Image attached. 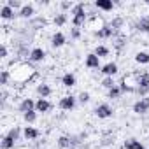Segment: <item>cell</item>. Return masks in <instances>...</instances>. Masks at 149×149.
Segmentation results:
<instances>
[{
	"instance_id": "6da1fadb",
	"label": "cell",
	"mask_w": 149,
	"mask_h": 149,
	"mask_svg": "<svg viewBox=\"0 0 149 149\" xmlns=\"http://www.w3.org/2000/svg\"><path fill=\"white\" fill-rule=\"evenodd\" d=\"M7 70L11 74L13 83H18V84H26L37 77V70L32 65H28L26 61H14V63H11V67Z\"/></svg>"
},
{
	"instance_id": "7a4b0ae2",
	"label": "cell",
	"mask_w": 149,
	"mask_h": 149,
	"mask_svg": "<svg viewBox=\"0 0 149 149\" xmlns=\"http://www.w3.org/2000/svg\"><path fill=\"white\" fill-rule=\"evenodd\" d=\"M121 88L123 93H135L137 88H139V83H137V74L130 72V74H125L121 77V83L118 84Z\"/></svg>"
},
{
	"instance_id": "3957f363",
	"label": "cell",
	"mask_w": 149,
	"mask_h": 149,
	"mask_svg": "<svg viewBox=\"0 0 149 149\" xmlns=\"http://www.w3.org/2000/svg\"><path fill=\"white\" fill-rule=\"evenodd\" d=\"M19 133H21V128L19 126L11 128L9 133L2 139V149H14L16 147V140L19 139Z\"/></svg>"
},
{
	"instance_id": "277c9868",
	"label": "cell",
	"mask_w": 149,
	"mask_h": 149,
	"mask_svg": "<svg viewBox=\"0 0 149 149\" xmlns=\"http://www.w3.org/2000/svg\"><path fill=\"white\" fill-rule=\"evenodd\" d=\"M86 26H88V30H91L93 33L95 32H100L102 28H105L107 25H105V19L102 18V16H91V18H88V23H86Z\"/></svg>"
},
{
	"instance_id": "5b68a950",
	"label": "cell",
	"mask_w": 149,
	"mask_h": 149,
	"mask_svg": "<svg viewBox=\"0 0 149 149\" xmlns=\"http://www.w3.org/2000/svg\"><path fill=\"white\" fill-rule=\"evenodd\" d=\"M76 105H77V98L74 97V95H65L58 102V107L61 111H74V107H76Z\"/></svg>"
},
{
	"instance_id": "8992f818",
	"label": "cell",
	"mask_w": 149,
	"mask_h": 149,
	"mask_svg": "<svg viewBox=\"0 0 149 149\" xmlns=\"http://www.w3.org/2000/svg\"><path fill=\"white\" fill-rule=\"evenodd\" d=\"M112 114H114V111H112V107H111L109 104H98V105L95 107V116L100 118V119H107V118H111Z\"/></svg>"
},
{
	"instance_id": "52a82bcc",
	"label": "cell",
	"mask_w": 149,
	"mask_h": 149,
	"mask_svg": "<svg viewBox=\"0 0 149 149\" xmlns=\"http://www.w3.org/2000/svg\"><path fill=\"white\" fill-rule=\"evenodd\" d=\"M100 72L104 74V77H114L116 74H118V63L116 61H109V63L102 65Z\"/></svg>"
},
{
	"instance_id": "ba28073f",
	"label": "cell",
	"mask_w": 149,
	"mask_h": 149,
	"mask_svg": "<svg viewBox=\"0 0 149 149\" xmlns=\"http://www.w3.org/2000/svg\"><path fill=\"white\" fill-rule=\"evenodd\" d=\"M147 111H149V97L140 98L139 102L133 104V112H135V114H146Z\"/></svg>"
},
{
	"instance_id": "9c48e42d",
	"label": "cell",
	"mask_w": 149,
	"mask_h": 149,
	"mask_svg": "<svg viewBox=\"0 0 149 149\" xmlns=\"http://www.w3.org/2000/svg\"><path fill=\"white\" fill-rule=\"evenodd\" d=\"M35 91L39 95V98H49L53 95V90H51V86L47 83H39L37 88H35Z\"/></svg>"
},
{
	"instance_id": "30bf717a",
	"label": "cell",
	"mask_w": 149,
	"mask_h": 149,
	"mask_svg": "<svg viewBox=\"0 0 149 149\" xmlns=\"http://www.w3.org/2000/svg\"><path fill=\"white\" fill-rule=\"evenodd\" d=\"M53 109V104L47 100V98H39L37 102H35V111L39 112V114H44V112H49Z\"/></svg>"
},
{
	"instance_id": "8fae6325",
	"label": "cell",
	"mask_w": 149,
	"mask_h": 149,
	"mask_svg": "<svg viewBox=\"0 0 149 149\" xmlns=\"http://www.w3.org/2000/svg\"><path fill=\"white\" fill-rule=\"evenodd\" d=\"M44 58H46V51H44L42 47H33V49L30 51V56H28V60L33 61V63H39V61H42Z\"/></svg>"
},
{
	"instance_id": "7c38bea8",
	"label": "cell",
	"mask_w": 149,
	"mask_h": 149,
	"mask_svg": "<svg viewBox=\"0 0 149 149\" xmlns=\"http://www.w3.org/2000/svg\"><path fill=\"white\" fill-rule=\"evenodd\" d=\"M84 63H86V67H88V68H102V67H100V58H98L95 53L86 54Z\"/></svg>"
},
{
	"instance_id": "4fadbf2b",
	"label": "cell",
	"mask_w": 149,
	"mask_h": 149,
	"mask_svg": "<svg viewBox=\"0 0 149 149\" xmlns=\"http://www.w3.org/2000/svg\"><path fill=\"white\" fill-rule=\"evenodd\" d=\"M65 42H67L65 33H61V32L53 33V37H51V46L53 47H61V46H65Z\"/></svg>"
},
{
	"instance_id": "5bb4252c",
	"label": "cell",
	"mask_w": 149,
	"mask_h": 149,
	"mask_svg": "<svg viewBox=\"0 0 149 149\" xmlns=\"http://www.w3.org/2000/svg\"><path fill=\"white\" fill-rule=\"evenodd\" d=\"M18 111L19 112H28V111H35V102L32 100V98H23L21 100V104L18 105Z\"/></svg>"
},
{
	"instance_id": "9a60e30c",
	"label": "cell",
	"mask_w": 149,
	"mask_h": 149,
	"mask_svg": "<svg viewBox=\"0 0 149 149\" xmlns=\"http://www.w3.org/2000/svg\"><path fill=\"white\" fill-rule=\"evenodd\" d=\"M23 137L26 139V140H35V139H39L40 137V132L37 130V128H33V126H25V130H23Z\"/></svg>"
},
{
	"instance_id": "2e32d148",
	"label": "cell",
	"mask_w": 149,
	"mask_h": 149,
	"mask_svg": "<svg viewBox=\"0 0 149 149\" xmlns=\"http://www.w3.org/2000/svg\"><path fill=\"white\" fill-rule=\"evenodd\" d=\"M95 7L100 9V11H104V13H111L114 9V2H111V0H97Z\"/></svg>"
},
{
	"instance_id": "e0dca14e",
	"label": "cell",
	"mask_w": 149,
	"mask_h": 149,
	"mask_svg": "<svg viewBox=\"0 0 149 149\" xmlns=\"http://www.w3.org/2000/svg\"><path fill=\"white\" fill-rule=\"evenodd\" d=\"M33 14H35V7L32 6V4H26V6H23L21 7V11H19V18H25V19H30V18H33Z\"/></svg>"
},
{
	"instance_id": "ac0fdd59",
	"label": "cell",
	"mask_w": 149,
	"mask_h": 149,
	"mask_svg": "<svg viewBox=\"0 0 149 149\" xmlns=\"http://www.w3.org/2000/svg\"><path fill=\"white\" fill-rule=\"evenodd\" d=\"M76 76L74 74H70V72H67V74H63V77H61V84L65 86V88H74L76 86Z\"/></svg>"
},
{
	"instance_id": "d6986e66",
	"label": "cell",
	"mask_w": 149,
	"mask_h": 149,
	"mask_svg": "<svg viewBox=\"0 0 149 149\" xmlns=\"http://www.w3.org/2000/svg\"><path fill=\"white\" fill-rule=\"evenodd\" d=\"M93 35H95L97 39H112V37H114L116 33H114V30H112V28H111V26L107 25L105 28H102L100 32H95Z\"/></svg>"
},
{
	"instance_id": "ffe728a7",
	"label": "cell",
	"mask_w": 149,
	"mask_h": 149,
	"mask_svg": "<svg viewBox=\"0 0 149 149\" xmlns=\"http://www.w3.org/2000/svg\"><path fill=\"white\" fill-rule=\"evenodd\" d=\"M135 28L142 33H149V16H144L140 18L137 23H135Z\"/></svg>"
},
{
	"instance_id": "44dd1931",
	"label": "cell",
	"mask_w": 149,
	"mask_h": 149,
	"mask_svg": "<svg viewBox=\"0 0 149 149\" xmlns=\"http://www.w3.org/2000/svg\"><path fill=\"white\" fill-rule=\"evenodd\" d=\"M123 147L125 149H146V146L140 140H137V139H126L125 144H123Z\"/></svg>"
},
{
	"instance_id": "7402d4cb",
	"label": "cell",
	"mask_w": 149,
	"mask_h": 149,
	"mask_svg": "<svg viewBox=\"0 0 149 149\" xmlns=\"http://www.w3.org/2000/svg\"><path fill=\"white\" fill-rule=\"evenodd\" d=\"M0 18H2V19H13L14 18V9L13 7H9L7 4H4L2 7H0Z\"/></svg>"
},
{
	"instance_id": "603a6c76",
	"label": "cell",
	"mask_w": 149,
	"mask_h": 149,
	"mask_svg": "<svg viewBox=\"0 0 149 149\" xmlns=\"http://www.w3.org/2000/svg\"><path fill=\"white\" fill-rule=\"evenodd\" d=\"M56 144H58V147H60V149H70V147L74 146V142H72V137H67V135H61V137H58Z\"/></svg>"
},
{
	"instance_id": "cb8c5ba5",
	"label": "cell",
	"mask_w": 149,
	"mask_h": 149,
	"mask_svg": "<svg viewBox=\"0 0 149 149\" xmlns=\"http://www.w3.org/2000/svg\"><path fill=\"white\" fill-rule=\"evenodd\" d=\"M137 83L140 88H149V72L137 74Z\"/></svg>"
},
{
	"instance_id": "d4e9b609",
	"label": "cell",
	"mask_w": 149,
	"mask_h": 149,
	"mask_svg": "<svg viewBox=\"0 0 149 149\" xmlns=\"http://www.w3.org/2000/svg\"><path fill=\"white\" fill-rule=\"evenodd\" d=\"M37 118H39V112H37V111H28V112L23 114V119H25V123H28V125H33V123L37 121Z\"/></svg>"
},
{
	"instance_id": "484cf974",
	"label": "cell",
	"mask_w": 149,
	"mask_h": 149,
	"mask_svg": "<svg viewBox=\"0 0 149 149\" xmlns=\"http://www.w3.org/2000/svg\"><path fill=\"white\" fill-rule=\"evenodd\" d=\"M135 61L140 63V65H147L149 63V53L147 51H139L135 54Z\"/></svg>"
},
{
	"instance_id": "4316f807",
	"label": "cell",
	"mask_w": 149,
	"mask_h": 149,
	"mask_svg": "<svg viewBox=\"0 0 149 149\" xmlns=\"http://www.w3.org/2000/svg\"><path fill=\"white\" fill-rule=\"evenodd\" d=\"M93 53H95L98 58H105V56H109V54H111V49H109L107 46H97Z\"/></svg>"
},
{
	"instance_id": "83f0119b",
	"label": "cell",
	"mask_w": 149,
	"mask_h": 149,
	"mask_svg": "<svg viewBox=\"0 0 149 149\" xmlns=\"http://www.w3.org/2000/svg\"><path fill=\"white\" fill-rule=\"evenodd\" d=\"M67 21H68V18H67V14H65V13L56 14V16H54V19H53V23H54L56 26H63V25H67Z\"/></svg>"
},
{
	"instance_id": "f1b7e54d",
	"label": "cell",
	"mask_w": 149,
	"mask_h": 149,
	"mask_svg": "<svg viewBox=\"0 0 149 149\" xmlns=\"http://www.w3.org/2000/svg\"><path fill=\"white\" fill-rule=\"evenodd\" d=\"M121 95H123V91H121V88H119L118 84H116V86H114L112 90H109V91H107V98H112V100L119 98Z\"/></svg>"
},
{
	"instance_id": "f546056e",
	"label": "cell",
	"mask_w": 149,
	"mask_h": 149,
	"mask_svg": "<svg viewBox=\"0 0 149 149\" xmlns=\"http://www.w3.org/2000/svg\"><path fill=\"white\" fill-rule=\"evenodd\" d=\"M123 23H125V21H123V18H114V19L111 21V25H109V26H111V28L114 30V33H118V32L121 30Z\"/></svg>"
},
{
	"instance_id": "4dcf8cb0",
	"label": "cell",
	"mask_w": 149,
	"mask_h": 149,
	"mask_svg": "<svg viewBox=\"0 0 149 149\" xmlns=\"http://www.w3.org/2000/svg\"><path fill=\"white\" fill-rule=\"evenodd\" d=\"M100 84H102V88H105L107 91H109V90H112V88L116 86V83H114V77H104Z\"/></svg>"
},
{
	"instance_id": "1f68e13d",
	"label": "cell",
	"mask_w": 149,
	"mask_h": 149,
	"mask_svg": "<svg viewBox=\"0 0 149 149\" xmlns=\"http://www.w3.org/2000/svg\"><path fill=\"white\" fill-rule=\"evenodd\" d=\"M9 79H11V74H9L7 68H4L2 72H0V84H2V86H7Z\"/></svg>"
},
{
	"instance_id": "d6a6232c",
	"label": "cell",
	"mask_w": 149,
	"mask_h": 149,
	"mask_svg": "<svg viewBox=\"0 0 149 149\" xmlns=\"http://www.w3.org/2000/svg\"><path fill=\"white\" fill-rule=\"evenodd\" d=\"M77 102L83 104V105L88 104V102H90V93H88V91H81V93L77 95Z\"/></svg>"
},
{
	"instance_id": "836d02e7",
	"label": "cell",
	"mask_w": 149,
	"mask_h": 149,
	"mask_svg": "<svg viewBox=\"0 0 149 149\" xmlns=\"http://www.w3.org/2000/svg\"><path fill=\"white\" fill-rule=\"evenodd\" d=\"M6 4H7L9 7H13V9H19V11H21V7H23V6H21V2H19V0H7Z\"/></svg>"
},
{
	"instance_id": "e575fe53",
	"label": "cell",
	"mask_w": 149,
	"mask_h": 149,
	"mask_svg": "<svg viewBox=\"0 0 149 149\" xmlns=\"http://www.w3.org/2000/svg\"><path fill=\"white\" fill-rule=\"evenodd\" d=\"M70 39H74V40L81 39V30L79 28H70Z\"/></svg>"
},
{
	"instance_id": "d590c367",
	"label": "cell",
	"mask_w": 149,
	"mask_h": 149,
	"mask_svg": "<svg viewBox=\"0 0 149 149\" xmlns=\"http://www.w3.org/2000/svg\"><path fill=\"white\" fill-rule=\"evenodd\" d=\"M139 97H142V98H146V97H149V88H137V91H135Z\"/></svg>"
},
{
	"instance_id": "8d00e7d4",
	"label": "cell",
	"mask_w": 149,
	"mask_h": 149,
	"mask_svg": "<svg viewBox=\"0 0 149 149\" xmlns=\"http://www.w3.org/2000/svg\"><path fill=\"white\" fill-rule=\"evenodd\" d=\"M7 54H9V51H7V46H6V44H2V46H0V58H2V60H6V58H7Z\"/></svg>"
},
{
	"instance_id": "74e56055",
	"label": "cell",
	"mask_w": 149,
	"mask_h": 149,
	"mask_svg": "<svg viewBox=\"0 0 149 149\" xmlns=\"http://www.w3.org/2000/svg\"><path fill=\"white\" fill-rule=\"evenodd\" d=\"M60 6H61V9H63V11H68V9L72 11V7H74V4H72V2H61Z\"/></svg>"
},
{
	"instance_id": "f35d334b",
	"label": "cell",
	"mask_w": 149,
	"mask_h": 149,
	"mask_svg": "<svg viewBox=\"0 0 149 149\" xmlns=\"http://www.w3.org/2000/svg\"><path fill=\"white\" fill-rule=\"evenodd\" d=\"M14 149H28V147H14Z\"/></svg>"
}]
</instances>
